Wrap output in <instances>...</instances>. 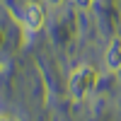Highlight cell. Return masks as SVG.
I'll use <instances>...</instances> for the list:
<instances>
[{
    "label": "cell",
    "instance_id": "cell-4",
    "mask_svg": "<svg viewBox=\"0 0 121 121\" xmlns=\"http://www.w3.org/2000/svg\"><path fill=\"white\" fill-rule=\"evenodd\" d=\"M73 3H75L80 10H90V7H92V0H73Z\"/></svg>",
    "mask_w": 121,
    "mask_h": 121
},
{
    "label": "cell",
    "instance_id": "cell-2",
    "mask_svg": "<svg viewBox=\"0 0 121 121\" xmlns=\"http://www.w3.org/2000/svg\"><path fill=\"white\" fill-rule=\"evenodd\" d=\"M22 19H24V27L29 29V32H39V29L44 27V22H46V12H44V7L39 3H29L24 7Z\"/></svg>",
    "mask_w": 121,
    "mask_h": 121
},
{
    "label": "cell",
    "instance_id": "cell-6",
    "mask_svg": "<svg viewBox=\"0 0 121 121\" xmlns=\"http://www.w3.org/2000/svg\"><path fill=\"white\" fill-rule=\"evenodd\" d=\"M0 121H7V119H5V116H0Z\"/></svg>",
    "mask_w": 121,
    "mask_h": 121
},
{
    "label": "cell",
    "instance_id": "cell-5",
    "mask_svg": "<svg viewBox=\"0 0 121 121\" xmlns=\"http://www.w3.org/2000/svg\"><path fill=\"white\" fill-rule=\"evenodd\" d=\"M48 3H51V5H60V3H63V0H48Z\"/></svg>",
    "mask_w": 121,
    "mask_h": 121
},
{
    "label": "cell",
    "instance_id": "cell-1",
    "mask_svg": "<svg viewBox=\"0 0 121 121\" xmlns=\"http://www.w3.org/2000/svg\"><path fill=\"white\" fill-rule=\"evenodd\" d=\"M97 85V73H95V68L92 65H78L73 73H70V82H68V90H70V97L73 99H82L87 97L90 92L95 90Z\"/></svg>",
    "mask_w": 121,
    "mask_h": 121
},
{
    "label": "cell",
    "instance_id": "cell-3",
    "mask_svg": "<svg viewBox=\"0 0 121 121\" xmlns=\"http://www.w3.org/2000/svg\"><path fill=\"white\" fill-rule=\"evenodd\" d=\"M107 68L109 70H121V39H114L112 44H109V48H107Z\"/></svg>",
    "mask_w": 121,
    "mask_h": 121
}]
</instances>
